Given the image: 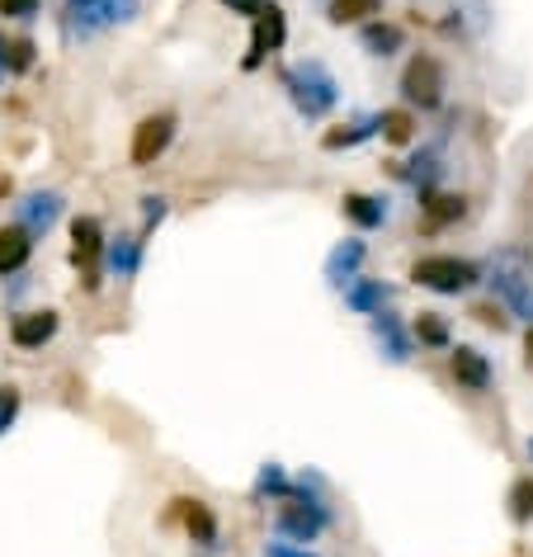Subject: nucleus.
Listing matches in <instances>:
<instances>
[{
  "mask_svg": "<svg viewBox=\"0 0 533 557\" xmlns=\"http://www.w3.org/2000/svg\"><path fill=\"white\" fill-rule=\"evenodd\" d=\"M486 288L515 322L533 326V256L524 246H500L486 260Z\"/></svg>",
  "mask_w": 533,
  "mask_h": 557,
  "instance_id": "obj_1",
  "label": "nucleus"
},
{
  "mask_svg": "<svg viewBox=\"0 0 533 557\" xmlns=\"http://www.w3.org/2000/svg\"><path fill=\"white\" fill-rule=\"evenodd\" d=\"M278 86H284L288 104L298 109V119L307 123H321L335 114V104H340V81L321 58H302V62H288L284 72H278Z\"/></svg>",
  "mask_w": 533,
  "mask_h": 557,
  "instance_id": "obj_2",
  "label": "nucleus"
},
{
  "mask_svg": "<svg viewBox=\"0 0 533 557\" xmlns=\"http://www.w3.org/2000/svg\"><path fill=\"white\" fill-rule=\"evenodd\" d=\"M142 15V0H62V34L66 44H90L109 29H123Z\"/></svg>",
  "mask_w": 533,
  "mask_h": 557,
  "instance_id": "obj_3",
  "label": "nucleus"
},
{
  "mask_svg": "<svg viewBox=\"0 0 533 557\" xmlns=\"http://www.w3.org/2000/svg\"><path fill=\"white\" fill-rule=\"evenodd\" d=\"M411 284L425 288V294H439V298H468L476 284H486V270L476 260L434 250V256H420L411 264Z\"/></svg>",
  "mask_w": 533,
  "mask_h": 557,
  "instance_id": "obj_4",
  "label": "nucleus"
},
{
  "mask_svg": "<svg viewBox=\"0 0 533 557\" xmlns=\"http://www.w3.org/2000/svg\"><path fill=\"white\" fill-rule=\"evenodd\" d=\"M397 90H401V104L416 109V114H434V109H444V100H448L444 62L434 58V52H416V58L406 62Z\"/></svg>",
  "mask_w": 533,
  "mask_h": 557,
  "instance_id": "obj_5",
  "label": "nucleus"
},
{
  "mask_svg": "<svg viewBox=\"0 0 533 557\" xmlns=\"http://www.w3.org/2000/svg\"><path fill=\"white\" fill-rule=\"evenodd\" d=\"M104 222L95 213H80L72 218V264L80 270V284H86V294H100L104 288Z\"/></svg>",
  "mask_w": 533,
  "mask_h": 557,
  "instance_id": "obj_6",
  "label": "nucleus"
},
{
  "mask_svg": "<svg viewBox=\"0 0 533 557\" xmlns=\"http://www.w3.org/2000/svg\"><path fill=\"white\" fill-rule=\"evenodd\" d=\"M175 133H179V119L171 114V109H157V114L137 119L133 128V143H128V161L137 165V171H147V165H157L165 151L175 147Z\"/></svg>",
  "mask_w": 533,
  "mask_h": 557,
  "instance_id": "obj_7",
  "label": "nucleus"
},
{
  "mask_svg": "<svg viewBox=\"0 0 533 557\" xmlns=\"http://www.w3.org/2000/svg\"><path fill=\"white\" fill-rule=\"evenodd\" d=\"M288 44V15L284 5H264L260 20H250V44H246V58H241V72H260L264 58H274V52H284Z\"/></svg>",
  "mask_w": 533,
  "mask_h": 557,
  "instance_id": "obj_8",
  "label": "nucleus"
},
{
  "mask_svg": "<svg viewBox=\"0 0 533 557\" xmlns=\"http://www.w3.org/2000/svg\"><path fill=\"white\" fill-rule=\"evenodd\" d=\"M62 218H66V194L62 189H29V194H20V203H15V222L34 236V242H44Z\"/></svg>",
  "mask_w": 533,
  "mask_h": 557,
  "instance_id": "obj_9",
  "label": "nucleus"
},
{
  "mask_svg": "<svg viewBox=\"0 0 533 557\" xmlns=\"http://www.w3.org/2000/svg\"><path fill=\"white\" fill-rule=\"evenodd\" d=\"M369 336L377 345V355L387 359V364H411V355H416V336H411V326L401 322V312H373L369 317Z\"/></svg>",
  "mask_w": 533,
  "mask_h": 557,
  "instance_id": "obj_10",
  "label": "nucleus"
},
{
  "mask_svg": "<svg viewBox=\"0 0 533 557\" xmlns=\"http://www.w3.org/2000/svg\"><path fill=\"white\" fill-rule=\"evenodd\" d=\"M448 373H454V383L472 397L491 393V383H496V364H491V355H482L476 345H454V350H448Z\"/></svg>",
  "mask_w": 533,
  "mask_h": 557,
  "instance_id": "obj_11",
  "label": "nucleus"
},
{
  "mask_svg": "<svg viewBox=\"0 0 533 557\" xmlns=\"http://www.w3.org/2000/svg\"><path fill=\"white\" fill-rule=\"evenodd\" d=\"M58 331H62L58 308H29L10 322V345H15V350H44V345L58 341Z\"/></svg>",
  "mask_w": 533,
  "mask_h": 557,
  "instance_id": "obj_12",
  "label": "nucleus"
},
{
  "mask_svg": "<svg viewBox=\"0 0 533 557\" xmlns=\"http://www.w3.org/2000/svg\"><path fill=\"white\" fill-rule=\"evenodd\" d=\"M171 506H175V520L185 524V534H189V543H194V548H208V553H218L222 524H218L213 506H208V500H199V496H179V500H171Z\"/></svg>",
  "mask_w": 533,
  "mask_h": 557,
  "instance_id": "obj_13",
  "label": "nucleus"
},
{
  "mask_svg": "<svg viewBox=\"0 0 533 557\" xmlns=\"http://www.w3.org/2000/svg\"><path fill=\"white\" fill-rule=\"evenodd\" d=\"M340 213H345V222H349V227H355L359 236H363V232H383L387 222H392V199H387V194L349 189L345 199H340Z\"/></svg>",
  "mask_w": 533,
  "mask_h": 557,
  "instance_id": "obj_14",
  "label": "nucleus"
},
{
  "mask_svg": "<svg viewBox=\"0 0 533 557\" xmlns=\"http://www.w3.org/2000/svg\"><path fill=\"white\" fill-rule=\"evenodd\" d=\"M444 171H448V165H444V151H439V147H420L411 161H401V165H397V180L416 189V199H425V194L439 189Z\"/></svg>",
  "mask_w": 533,
  "mask_h": 557,
  "instance_id": "obj_15",
  "label": "nucleus"
},
{
  "mask_svg": "<svg viewBox=\"0 0 533 557\" xmlns=\"http://www.w3.org/2000/svg\"><path fill=\"white\" fill-rule=\"evenodd\" d=\"M142 260H147V236L142 232L109 236V246H104V274L109 278H137Z\"/></svg>",
  "mask_w": 533,
  "mask_h": 557,
  "instance_id": "obj_16",
  "label": "nucleus"
},
{
  "mask_svg": "<svg viewBox=\"0 0 533 557\" xmlns=\"http://www.w3.org/2000/svg\"><path fill=\"white\" fill-rule=\"evenodd\" d=\"M363 260H369V242H363V236H345V242H335L331 256H326V284L340 294L345 284H355V278L363 274Z\"/></svg>",
  "mask_w": 533,
  "mask_h": 557,
  "instance_id": "obj_17",
  "label": "nucleus"
},
{
  "mask_svg": "<svg viewBox=\"0 0 533 557\" xmlns=\"http://www.w3.org/2000/svg\"><path fill=\"white\" fill-rule=\"evenodd\" d=\"M340 298H345V308L355 312V317H373V312L392 308V298H397V288H392V284H383V278H369V274H359L355 284H345V288H340Z\"/></svg>",
  "mask_w": 533,
  "mask_h": 557,
  "instance_id": "obj_18",
  "label": "nucleus"
},
{
  "mask_svg": "<svg viewBox=\"0 0 533 557\" xmlns=\"http://www.w3.org/2000/svg\"><path fill=\"white\" fill-rule=\"evenodd\" d=\"M359 48L363 52H369V58H397V52L406 48V29H401V24L397 20H383V15H377V20H369V24H359Z\"/></svg>",
  "mask_w": 533,
  "mask_h": 557,
  "instance_id": "obj_19",
  "label": "nucleus"
},
{
  "mask_svg": "<svg viewBox=\"0 0 533 557\" xmlns=\"http://www.w3.org/2000/svg\"><path fill=\"white\" fill-rule=\"evenodd\" d=\"M468 218V194H448V189H434L420 199V222H425L430 232H444L454 227V222Z\"/></svg>",
  "mask_w": 533,
  "mask_h": 557,
  "instance_id": "obj_20",
  "label": "nucleus"
},
{
  "mask_svg": "<svg viewBox=\"0 0 533 557\" xmlns=\"http://www.w3.org/2000/svg\"><path fill=\"white\" fill-rule=\"evenodd\" d=\"M373 137H383V114H359V119L340 123V128H331L326 137H321V147L326 151H349V147L373 143Z\"/></svg>",
  "mask_w": 533,
  "mask_h": 557,
  "instance_id": "obj_21",
  "label": "nucleus"
},
{
  "mask_svg": "<svg viewBox=\"0 0 533 557\" xmlns=\"http://www.w3.org/2000/svg\"><path fill=\"white\" fill-rule=\"evenodd\" d=\"M34 256V236L20 227V222H10V227H0V278L10 274H24V264Z\"/></svg>",
  "mask_w": 533,
  "mask_h": 557,
  "instance_id": "obj_22",
  "label": "nucleus"
},
{
  "mask_svg": "<svg viewBox=\"0 0 533 557\" xmlns=\"http://www.w3.org/2000/svg\"><path fill=\"white\" fill-rule=\"evenodd\" d=\"M411 336L420 350H454V326H448V317L444 312H416V322H411Z\"/></svg>",
  "mask_w": 533,
  "mask_h": 557,
  "instance_id": "obj_23",
  "label": "nucleus"
},
{
  "mask_svg": "<svg viewBox=\"0 0 533 557\" xmlns=\"http://www.w3.org/2000/svg\"><path fill=\"white\" fill-rule=\"evenodd\" d=\"M34 66H38V44L34 38L0 34V76H29Z\"/></svg>",
  "mask_w": 533,
  "mask_h": 557,
  "instance_id": "obj_24",
  "label": "nucleus"
},
{
  "mask_svg": "<svg viewBox=\"0 0 533 557\" xmlns=\"http://www.w3.org/2000/svg\"><path fill=\"white\" fill-rule=\"evenodd\" d=\"M383 15V0H326V20L335 29H345V24H369Z\"/></svg>",
  "mask_w": 533,
  "mask_h": 557,
  "instance_id": "obj_25",
  "label": "nucleus"
},
{
  "mask_svg": "<svg viewBox=\"0 0 533 557\" xmlns=\"http://www.w3.org/2000/svg\"><path fill=\"white\" fill-rule=\"evenodd\" d=\"M416 128H420V119H416V109H383V143L387 147H411L416 143Z\"/></svg>",
  "mask_w": 533,
  "mask_h": 557,
  "instance_id": "obj_26",
  "label": "nucleus"
},
{
  "mask_svg": "<svg viewBox=\"0 0 533 557\" xmlns=\"http://www.w3.org/2000/svg\"><path fill=\"white\" fill-rule=\"evenodd\" d=\"M250 496L256 500H288L293 496V478H288V468L284 463H264L260 472H256V486H250Z\"/></svg>",
  "mask_w": 533,
  "mask_h": 557,
  "instance_id": "obj_27",
  "label": "nucleus"
},
{
  "mask_svg": "<svg viewBox=\"0 0 533 557\" xmlns=\"http://www.w3.org/2000/svg\"><path fill=\"white\" fill-rule=\"evenodd\" d=\"M505 510H510V520L524 529L533 524V472H519L510 482V492H505Z\"/></svg>",
  "mask_w": 533,
  "mask_h": 557,
  "instance_id": "obj_28",
  "label": "nucleus"
},
{
  "mask_svg": "<svg viewBox=\"0 0 533 557\" xmlns=\"http://www.w3.org/2000/svg\"><path fill=\"white\" fill-rule=\"evenodd\" d=\"M20 411H24V393L15 383H0V440L15 430V421H20Z\"/></svg>",
  "mask_w": 533,
  "mask_h": 557,
  "instance_id": "obj_29",
  "label": "nucleus"
},
{
  "mask_svg": "<svg viewBox=\"0 0 533 557\" xmlns=\"http://www.w3.org/2000/svg\"><path fill=\"white\" fill-rule=\"evenodd\" d=\"M137 208H142V236H151L165 218H171V199H165V194H142Z\"/></svg>",
  "mask_w": 533,
  "mask_h": 557,
  "instance_id": "obj_30",
  "label": "nucleus"
},
{
  "mask_svg": "<svg viewBox=\"0 0 533 557\" xmlns=\"http://www.w3.org/2000/svg\"><path fill=\"white\" fill-rule=\"evenodd\" d=\"M0 15L20 20V24H34L38 15H44V0H0Z\"/></svg>",
  "mask_w": 533,
  "mask_h": 557,
  "instance_id": "obj_31",
  "label": "nucleus"
},
{
  "mask_svg": "<svg viewBox=\"0 0 533 557\" xmlns=\"http://www.w3.org/2000/svg\"><path fill=\"white\" fill-rule=\"evenodd\" d=\"M472 317H476V322H482L486 331H505V326H510V312H505L500 302H482V308H472Z\"/></svg>",
  "mask_w": 533,
  "mask_h": 557,
  "instance_id": "obj_32",
  "label": "nucleus"
},
{
  "mask_svg": "<svg viewBox=\"0 0 533 557\" xmlns=\"http://www.w3.org/2000/svg\"><path fill=\"white\" fill-rule=\"evenodd\" d=\"M264 557H321V553H317V548H307V543L274 539V543H264Z\"/></svg>",
  "mask_w": 533,
  "mask_h": 557,
  "instance_id": "obj_33",
  "label": "nucleus"
},
{
  "mask_svg": "<svg viewBox=\"0 0 533 557\" xmlns=\"http://www.w3.org/2000/svg\"><path fill=\"white\" fill-rule=\"evenodd\" d=\"M218 5H222V10H232V15H241V20H260L270 0H218Z\"/></svg>",
  "mask_w": 533,
  "mask_h": 557,
  "instance_id": "obj_34",
  "label": "nucleus"
},
{
  "mask_svg": "<svg viewBox=\"0 0 533 557\" xmlns=\"http://www.w3.org/2000/svg\"><path fill=\"white\" fill-rule=\"evenodd\" d=\"M524 369L533 373V326L524 331Z\"/></svg>",
  "mask_w": 533,
  "mask_h": 557,
  "instance_id": "obj_35",
  "label": "nucleus"
},
{
  "mask_svg": "<svg viewBox=\"0 0 533 557\" xmlns=\"http://www.w3.org/2000/svg\"><path fill=\"white\" fill-rule=\"evenodd\" d=\"M0 199H10V180H0Z\"/></svg>",
  "mask_w": 533,
  "mask_h": 557,
  "instance_id": "obj_36",
  "label": "nucleus"
},
{
  "mask_svg": "<svg viewBox=\"0 0 533 557\" xmlns=\"http://www.w3.org/2000/svg\"><path fill=\"white\" fill-rule=\"evenodd\" d=\"M529 458H533V435H529Z\"/></svg>",
  "mask_w": 533,
  "mask_h": 557,
  "instance_id": "obj_37",
  "label": "nucleus"
}]
</instances>
